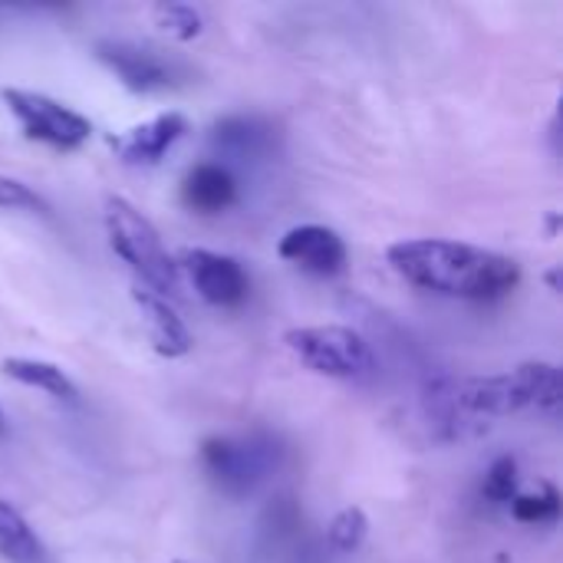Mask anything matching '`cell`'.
Returning <instances> with one entry per match:
<instances>
[{
    "instance_id": "23",
    "label": "cell",
    "mask_w": 563,
    "mask_h": 563,
    "mask_svg": "<svg viewBox=\"0 0 563 563\" xmlns=\"http://www.w3.org/2000/svg\"><path fill=\"white\" fill-rule=\"evenodd\" d=\"M7 432V416H3V406H0V435Z\"/></svg>"
},
{
    "instance_id": "17",
    "label": "cell",
    "mask_w": 563,
    "mask_h": 563,
    "mask_svg": "<svg viewBox=\"0 0 563 563\" xmlns=\"http://www.w3.org/2000/svg\"><path fill=\"white\" fill-rule=\"evenodd\" d=\"M366 534H369V518H366V511L356 508V505H350V508H340V511L333 515V521H330V528H327V544H330L336 554H356V551L363 548Z\"/></svg>"
},
{
    "instance_id": "19",
    "label": "cell",
    "mask_w": 563,
    "mask_h": 563,
    "mask_svg": "<svg viewBox=\"0 0 563 563\" xmlns=\"http://www.w3.org/2000/svg\"><path fill=\"white\" fill-rule=\"evenodd\" d=\"M518 495V462L511 455H501L492 462L482 482V498L492 505H511Z\"/></svg>"
},
{
    "instance_id": "24",
    "label": "cell",
    "mask_w": 563,
    "mask_h": 563,
    "mask_svg": "<svg viewBox=\"0 0 563 563\" xmlns=\"http://www.w3.org/2000/svg\"><path fill=\"white\" fill-rule=\"evenodd\" d=\"M175 563H188V561H175Z\"/></svg>"
},
{
    "instance_id": "20",
    "label": "cell",
    "mask_w": 563,
    "mask_h": 563,
    "mask_svg": "<svg viewBox=\"0 0 563 563\" xmlns=\"http://www.w3.org/2000/svg\"><path fill=\"white\" fill-rule=\"evenodd\" d=\"M0 208H33V211H46V205L40 201V195H33L23 181H13V178H0Z\"/></svg>"
},
{
    "instance_id": "15",
    "label": "cell",
    "mask_w": 563,
    "mask_h": 563,
    "mask_svg": "<svg viewBox=\"0 0 563 563\" xmlns=\"http://www.w3.org/2000/svg\"><path fill=\"white\" fill-rule=\"evenodd\" d=\"M0 558L10 563H43V544L26 518L0 498Z\"/></svg>"
},
{
    "instance_id": "9",
    "label": "cell",
    "mask_w": 563,
    "mask_h": 563,
    "mask_svg": "<svg viewBox=\"0 0 563 563\" xmlns=\"http://www.w3.org/2000/svg\"><path fill=\"white\" fill-rule=\"evenodd\" d=\"M280 257L297 264L300 271L307 274H317V277H330L336 271H343L346 264V244L336 231L323 228V224H300V228H290L280 244H277Z\"/></svg>"
},
{
    "instance_id": "8",
    "label": "cell",
    "mask_w": 563,
    "mask_h": 563,
    "mask_svg": "<svg viewBox=\"0 0 563 563\" xmlns=\"http://www.w3.org/2000/svg\"><path fill=\"white\" fill-rule=\"evenodd\" d=\"M96 56L132 92L148 96V92H162V89L175 86V69L148 46H139V43H129V40H99Z\"/></svg>"
},
{
    "instance_id": "10",
    "label": "cell",
    "mask_w": 563,
    "mask_h": 563,
    "mask_svg": "<svg viewBox=\"0 0 563 563\" xmlns=\"http://www.w3.org/2000/svg\"><path fill=\"white\" fill-rule=\"evenodd\" d=\"M185 132H188V119L181 112H162L109 139V145L125 165H155Z\"/></svg>"
},
{
    "instance_id": "21",
    "label": "cell",
    "mask_w": 563,
    "mask_h": 563,
    "mask_svg": "<svg viewBox=\"0 0 563 563\" xmlns=\"http://www.w3.org/2000/svg\"><path fill=\"white\" fill-rule=\"evenodd\" d=\"M544 280L551 284V290H554V294H561V267L548 271V274H544Z\"/></svg>"
},
{
    "instance_id": "14",
    "label": "cell",
    "mask_w": 563,
    "mask_h": 563,
    "mask_svg": "<svg viewBox=\"0 0 563 563\" xmlns=\"http://www.w3.org/2000/svg\"><path fill=\"white\" fill-rule=\"evenodd\" d=\"M3 376L20 383V386H33V389H43L49 393L53 399H66V402H76L79 389L76 383L56 366V363H46V360H26V356H10L0 363Z\"/></svg>"
},
{
    "instance_id": "11",
    "label": "cell",
    "mask_w": 563,
    "mask_h": 563,
    "mask_svg": "<svg viewBox=\"0 0 563 563\" xmlns=\"http://www.w3.org/2000/svg\"><path fill=\"white\" fill-rule=\"evenodd\" d=\"M132 300L135 307L142 310V320L148 327V340H152V350L165 360H178L185 353H191V333L188 327L181 323V317L172 310V303L158 294H152L148 287L142 284H132Z\"/></svg>"
},
{
    "instance_id": "12",
    "label": "cell",
    "mask_w": 563,
    "mask_h": 563,
    "mask_svg": "<svg viewBox=\"0 0 563 563\" xmlns=\"http://www.w3.org/2000/svg\"><path fill=\"white\" fill-rule=\"evenodd\" d=\"M181 201L198 214H221L238 201V181L221 162H198L181 178Z\"/></svg>"
},
{
    "instance_id": "13",
    "label": "cell",
    "mask_w": 563,
    "mask_h": 563,
    "mask_svg": "<svg viewBox=\"0 0 563 563\" xmlns=\"http://www.w3.org/2000/svg\"><path fill=\"white\" fill-rule=\"evenodd\" d=\"M211 145L238 162L247 158H264L274 148V125L257 119V115H228L214 122L211 129Z\"/></svg>"
},
{
    "instance_id": "5",
    "label": "cell",
    "mask_w": 563,
    "mask_h": 563,
    "mask_svg": "<svg viewBox=\"0 0 563 563\" xmlns=\"http://www.w3.org/2000/svg\"><path fill=\"white\" fill-rule=\"evenodd\" d=\"M0 96H3L7 109L13 112V119L20 122L23 135L33 142H43L49 148H59V152H73L92 135V125L86 115L73 112L69 106H63L43 92L3 89Z\"/></svg>"
},
{
    "instance_id": "6",
    "label": "cell",
    "mask_w": 563,
    "mask_h": 563,
    "mask_svg": "<svg viewBox=\"0 0 563 563\" xmlns=\"http://www.w3.org/2000/svg\"><path fill=\"white\" fill-rule=\"evenodd\" d=\"M201 465L208 478L231 498L251 495L274 465V449L254 439H205L201 442Z\"/></svg>"
},
{
    "instance_id": "3",
    "label": "cell",
    "mask_w": 563,
    "mask_h": 563,
    "mask_svg": "<svg viewBox=\"0 0 563 563\" xmlns=\"http://www.w3.org/2000/svg\"><path fill=\"white\" fill-rule=\"evenodd\" d=\"M106 234L112 251L132 267L135 284L148 287L158 297L178 294V264L162 247L158 231L152 221L125 198H106Z\"/></svg>"
},
{
    "instance_id": "22",
    "label": "cell",
    "mask_w": 563,
    "mask_h": 563,
    "mask_svg": "<svg viewBox=\"0 0 563 563\" xmlns=\"http://www.w3.org/2000/svg\"><path fill=\"white\" fill-rule=\"evenodd\" d=\"M548 231H551V238H558V231H561V214L558 211L548 214Z\"/></svg>"
},
{
    "instance_id": "4",
    "label": "cell",
    "mask_w": 563,
    "mask_h": 563,
    "mask_svg": "<svg viewBox=\"0 0 563 563\" xmlns=\"http://www.w3.org/2000/svg\"><path fill=\"white\" fill-rule=\"evenodd\" d=\"M284 343L307 369L330 379H366L376 373L369 343L350 327H297L287 330Z\"/></svg>"
},
{
    "instance_id": "7",
    "label": "cell",
    "mask_w": 563,
    "mask_h": 563,
    "mask_svg": "<svg viewBox=\"0 0 563 563\" xmlns=\"http://www.w3.org/2000/svg\"><path fill=\"white\" fill-rule=\"evenodd\" d=\"M185 267L191 287L198 290V297L211 307H241L247 300V290H251V280L244 274V267L228 257V254H214V251H205V247H188L181 254V261H175Z\"/></svg>"
},
{
    "instance_id": "18",
    "label": "cell",
    "mask_w": 563,
    "mask_h": 563,
    "mask_svg": "<svg viewBox=\"0 0 563 563\" xmlns=\"http://www.w3.org/2000/svg\"><path fill=\"white\" fill-rule=\"evenodd\" d=\"M152 16H155V23H158L168 36H175V40H181V43L195 40V36L205 30V16H201L191 3H158V7L152 10Z\"/></svg>"
},
{
    "instance_id": "2",
    "label": "cell",
    "mask_w": 563,
    "mask_h": 563,
    "mask_svg": "<svg viewBox=\"0 0 563 563\" xmlns=\"http://www.w3.org/2000/svg\"><path fill=\"white\" fill-rule=\"evenodd\" d=\"M563 386L554 363H521L501 376H475L455 386V402L468 416H511L521 409H558Z\"/></svg>"
},
{
    "instance_id": "16",
    "label": "cell",
    "mask_w": 563,
    "mask_h": 563,
    "mask_svg": "<svg viewBox=\"0 0 563 563\" xmlns=\"http://www.w3.org/2000/svg\"><path fill=\"white\" fill-rule=\"evenodd\" d=\"M511 515L521 525H548L561 515V495L551 482H541L534 492H518L511 501Z\"/></svg>"
},
{
    "instance_id": "1",
    "label": "cell",
    "mask_w": 563,
    "mask_h": 563,
    "mask_svg": "<svg viewBox=\"0 0 563 563\" xmlns=\"http://www.w3.org/2000/svg\"><path fill=\"white\" fill-rule=\"evenodd\" d=\"M386 257L412 287L452 300H498L521 280V267L508 254L442 238L399 241L386 251Z\"/></svg>"
}]
</instances>
